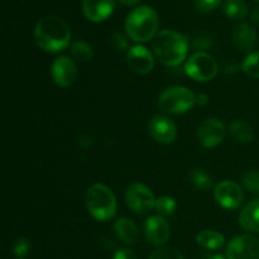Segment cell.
Segmentation results:
<instances>
[{"label": "cell", "instance_id": "7", "mask_svg": "<svg viewBox=\"0 0 259 259\" xmlns=\"http://www.w3.org/2000/svg\"><path fill=\"white\" fill-rule=\"evenodd\" d=\"M125 202L132 211L143 215L154 209L156 199L146 185L132 184L125 191Z\"/></svg>", "mask_w": 259, "mask_h": 259}, {"label": "cell", "instance_id": "3", "mask_svg": "<svg viewBox=\"0 0 259 259\" xmlns=\"http://www.w3.org/2000/svg\"><path fill=\"white\" fill-rule=\"evenodd\" d=\"M159 18L156 10L148 5H141L132 10L125 19V30L136 42H148L158 33Z\"/></svg>", "mask_w": 259, "mask_h": 259}, {"label": "cell", "instance_id": "27", "mask_svg": "<svg viewBox=\"0 0 259 259\" xmlns=\"http://www.w3.org/2000/svg\"><path fill=\"white\" fill-rule=\"evenodd\" d=\"M148 259H184V255L175 248L163 247L154 250Z\"/></svg>", "mask_w": 259, "mask_h": 259}, {"label": "cell", "instance_id": "10", "mask_svg": "<svg viewBox=\"0 0 259 259\" xmlns=\"http://www.w3.org/2000/svg\"><path fill=\"white\" fill-rule=\"evenodd\" d=\"M51 76L53 82L60 88H68L72 85L77 77V67L73 60L67 56L56 58L51 65Z\"/></svg>", "mask_w": 259, "mask_h": 259}, {"label": "cell", "instance_id": "23", "mask_svg": "<svg viewBox=\"0 0 259 259\" xmlns=\"http://www.w3.org/2000/svg\"><path fill=\"white\" fill-rule=\"evenodd\" d=\"M157 214L162 218L172 217L177 209V205L175 199L169 196H161L156 199V205H154Z\"/></svg>", "mask_w": 259, "mask_h": 259}, {"label": "cell", "instance_id": "30", "mask_svg": "<svg viewBox=\"0 0 259 259\" xmlns=\"http://www.w3.org/2000/svg\"><path fill=\"white\" fill-rule=\"evenodd\" d=\"M111 45H113L114 48H115L116 51H119V52L129 50L128 38L124 34H121V33H114L113 37H111Z\"/></svg>", "mask_w": 259, "mask_h": 259}, {"label": "cell", "instance_id": "5", "mask_svg": "<svg viewBox=\"0 0 259 259\" xmlns=\"http://www.w3.org/2000/svg\"><path fill=\"white\" fill-rule=\"evenodd\" d=\"M196 104V95L190 89L175 86L167 89L158 99V108L168 114H184Z\"/></svg>", "mask_w": 259, "mask_h": 259}, {"label": "cell", "instance_id": "26", "mask_svg": "<svg viewBox=\"0 0 259 259\" xmlns=\"http://www.w3.org/2000/svg\"><path fill=\"white\" fill-rule=\"evenodd\" d=\"M30 252V242L28 238L20 237L13 244V253L17 258L24 259L28 257Z\"/></svg>", "mask_w": 259, "mask_h": 259}, {"label": "cell", "instance_id": "19", "mask_svg": "<svg viewBox=\"0 0 259 259\" xmlns=\"http://www.w3.org/2000/svg\"><path fill=\"white\" fill-rule=\"evenodd\" d=\"M196 242L200 247L209 250H218L223 248L225 243L224 235L215 230H204L200 232L196 237Z\"/></svg>", "mask_w": 259, "mask_h": 259}, {"label": "cell", "instance_id": "33", "mask_svg": "<svg viewBox=\"0 0 259 259\" xmlns=\"http://www.w3.org/2000/svg\"><path fill=\"white\" fill-rule=\"evenodd\" d=\"M210 43L206 42V39L205 38H199V39H196V42H195V47L199 48V50H205V48H209Z\"/></svg>", "mask_w": 259, "mask_h": 259}, {"label": "cell", "instance_id": "14", "mask_svg": "<svg viewBox=\"0 0 259 259\" xmlns=\"http://www.w3.org/2000/svg\"><path fill=\"white\" fill-rule=\"evenodd\" d=\"M149 134L156 142L162 144H169L176 139V124L169 118L163 115H156L149 121Z\"/></svg>", "mask_w": 259, "mask_h": 259}, {"label": "cell", "instance_id": "11", "mask_svg": "<svg viewBox=\"0 0 259 259\" xmlns=\"http://www.w3.org/2000/svg\"><path fill=\"white\" fill-rule=\"evenodd\" d=\"M144 235L149 244L154 247H161L169 239L171 227L164 218L159 215L151 217L144 224Z\"/></svg>", "mask_w": 259, "mask_h": 259}, {"label": "cell", "instance_id": "21", "mask_svg": "<svg viewBox=\"0 0 259 259\" xmlns=\"http://www.w3.org/2000/svg\"><path fill=\"white\" fill-rule=\"evenodd\" d=\"M223 12L233 20H242L247 17L248 7L244 0H225Z\"/></svg>", "mask_w": 259, "mask_h": 259}, {"label": "cell", "instance_id": "29", "mask_svg": "<svg viewBox=\"0 0 259 259\" xmlns=\"http://www.w3.org/2000/svg\"><path fill=\"white\" fill-rule=\"evenodd\" d=\"M223 0H194V5L197 12L209 13L214 10Z\"/></svg>", "mask_w": 259, "mask_h": 259}, {"label": "cell", "instance_id": "1", "mask_svg": "<svg viewBox=\"0 0 259 259\" xmlns=\"http://www.w3.org/2000/svg\"><path fill=\"white\" fill-rule=\"evenodd\" d=\"M34 39L45 52H61L70 45V25L58 15H46L35 24Z\"/></svg>", "mask_w": 259, "mask_h": 259}, {"label": "cell", "instance_id": "36", "mask_svg": "<svg viewBox=\"0 0 259 259\" xmlns=\"http://www.w3.org/2000/svg\"><path fill=\"white\" fill-rule=\"evenodd\" d=\"M257 194H259V189H258V192H257Z\"/></svg>", "mask_w": 259, "mask_h": 259}, {"label": "cell", "instance_id": "17", "mask_svg": "<svg viewBox=\"0 0 259 259\" xmlns=\"http://www.w3.org/2000/svg\"><path fill=\"white\" fill-rule=\"evenodd\" d=\"M239 224L247 232L259 233V199L243 207L239 214Z\"/></svg>", "mask_w": 259, "mask_h": 259}, {"label": "cell", "instance_id": "20", "mask_svg": "<svg viewBox=\"0 0 259 259\" xmlns=\"http://www.w3.org/2000/svg\"><path fill=\"white\" fill-rule=\"evenodd\" d=\"M229 134L235 142L238 143H250L254 138L253 129L250 128L249 124L242 120H234L229 125Z\"/></svg>", "mask_w": 259, "mask_h": 259}, {"label": "cell", "instance_id": "22", "mask_svg": "<svg viewBox=\"0 0 259 259\" xmlns=\"http://www.w3.org/2000/svg\"><path fill=\"white\" fill-rule=\"evenodd\" d=\"M71 55L78 62H90L94 57L93 47L85 40H76L71 45Z\"/></svg>", "mask_w": 259, "mask_h": 259}, {"label": "cell", "instance_id": "6", "mask_svg": "<svg viewBox=\"0 0 259 259\" xmlns=\"http://www.w3.org/2000/svg\"><path fill=\"white\" fill-rule=\"evenodd\" d=\"M185 72L199 82H207L218 73V63L212 56L206 52L194 53L185 63Z\"/></svg>", "mask_w": 259, "mask_h": 259}, {"label": "cell", "instance_id": "15", "mask_svg": "<svg viewBox=\"0 0 259 259\" xmlns=\"http://www.w3.org/2000/svg\"><path fill=\"white\" fill-rule=\"evenodd\" d=\"M114 8L115 0H83L82 3L83 15L94 23L108 19L114 12Z\"/></svg>", "mask_w": 259, "mask_h": 259}, {"label": "cell", "instance_id": "37", "mask_svg": "<svg viewBox=\"0 0 259 259\" xmlns=\"http://www.w3.org/2000/svg\"><path fill=\"white\" fill-rule=\"evenodd\" d=\"M257 2H259V0H257Z\"/></svg>", "mask_w": 259, "mask_h": 259}, {"label": "cell", "instance_id": "8", "mask_svg": "<svg viewBox=\"0 0 259 259\" xmlns=\"http://www.w3.org/2000/svg\"><path fill=\"white\" fill-rule=\"evenodd\" d=\"M228 259H259V239L250 234L238 235L227 247Z\"/></svg>", "mask_w": 259, "mask_h": 259}, {"label": "cell", "instance_id": "16", "mask_svg": "<svg viewBox=\"0 0 259 259\" xmlns=\"http://www.w3.org/2000/svg\"><path fill=\"white\" fill-rule=\"evenodd\" d=\"M257 32L248 23H242L237 25L232 33L233 45L239 52H250L257 45Z\"/></svg>", "mask_w": 259, "mask_h": 259}, {"label": "cell", "instance_id": "9", "mask_svg": "<svg viewBox=\"0 0 259 259\" xmlns=\"http://www.w3.org/2000/svg\"><path fill=\"white\" fill-rule=\"evenodd\" d=\"M214 196L220 206L229 210L239 207L244 200L242 187L229 180H225L215 186Z\"/></svg>", "mask_w": 259, "mask_h": 259}, {"label": "cell", "instance_id": "24", "mask_svg": "<svg viewBox=\"0 0 259 259\" xmlns=\"http://www.w3.org/2000/svg\"><path fill=\"white\" fill-rule=\"evenodd\" d=\"M243 72L252 78H259V51L245 57L242 65Z\"/></svg>", "mask_w": 259, "mask_h": 259}, {"label": "cell", "instance_id": "34", "mask_svg": "<svg viewBox=\"0 0 259 259\" xmlns=\"http://www.w3.org/2000/svg\"><path fill=\"white\" fill-rule=\"evenodd\" d=\"M118 2L121 3V4H124V5H136V4H138L141 0H118Z\"/></svg>", "mask_w": 259, "mask_h": 259}, {"label": "cell", "instance_id": "12", "mask_svg": "<svg viewBox=\"0 0 259 259\" xmlns=\"http://www.w3.org/2000/svg\"><path fill=\"white\" fill-rule=\"evenodd\" d=\"M225 137V125L219 119H207L200 125L197 138L205 148H212L223 142Z\"/></svg>", "mask_w": 259, "mask_h": 259}, {"label": "cell", "instance_id": "18", "mask_svg": "<svg viewBox=\"0 0 259 259\" xmlns=\"http://www.w3.org/2000/svg\"><path fill=\"white\" fill-rule=\"evenodd\" d=\"M114 232L116 237L125 244H136L139 240V229L137 225L126 218H120L114 224Z\"/></svg>", "mask_w": 259, "mask_h": 259}, {"label": "cell", "instance_id": "28", "mask_svg": "<svg viewBox=\"0 0 259 259\" xmlns=\"http://www.w3.org/2000/svg\"><path fill=\"white\" fill-rule=\"evenodd\" d=\"M245 189L249 190L250 192H258L259 189V172L255 169H250L243 177Z\"/></svg>", "mask_w": 259, "mask_h": 259}, {"label": "cell", "instance_id": "4", "mask_svg": "<svg viewBox=\"0 0 259 259\" xmlns=\"http://www.w3.org/2000/svg\"><path fill=\"white\" fill-rule=\"evenodd\" d=\"M85 204L94 219L106 222L114 218L116 212V199L108 186L95 184L86 191Z\"/></svg>", "mask_w": 259, "mask_h": 259}, {"label": "cell", "instance_id": "25", "mask_svg": "<svg viewBox=\"0 0 259 259\" xmlns=\"http://www.w3.org/2000/svg\"><path fill=\"white\" fill-rule=\"evenodd\" d=\"M191 182L200 190H210L212 186V180L210 175L204 169L196 168L190 174Z\"/></svg>", "mask_w": 259, "mask_h": 259}, {"label": "cell", "instance_id": "13", "mask_svg": "<svg viewBox=\"0 0 259 259\" xmlns=\"http://www.w3.org/2000/svg\"><path fill=\"white\" fill-rule=\"evenodd\" d=\"M126 62L133 72L147 75L154 66V56L144 46H134L126 53Z\"/></svg>", "mask_w": 259, "mask_h": 259}, {"label": "cell", "instance_id": "31", "mask_svg": "<svg viewBox=\"0 0 259 259\" xmlns=\"http://www.w3.org/2000/svg\"><path fill=\"white\" fill-rule=\"evenodd\" d=\"M113 259H137L134 252H132L128 248H120L114 253Z\"/></svg>", "mask_w": 259, "mask_h": 259}, {"label": "cell", "instance_id": "2", "mask_svg": "<svg viewBox=\"0 0 259 259\" xmlns=\"http://www.w3.org/2000/svg\"><path fill=\"white\" fill-rule=\"evenodd\" d=\"M154 57L167 67L179 66L186 60L189 42L184 34L175 30H159L152 40Z\"/></svg>", "mask_w": 259, "mask_h": 259}, {"label": "cell", "instance_id": "35", "mask_svg": "<svg viewBox=\"0 0 259 259\" xmlns=\"http://www.w3.org/2000/svg\"><path fill=\"white\" fill-rule=\"evenodd\" d=\"M210 259H228V258L224 257V255H222V254H217V255H212Z\"/></svg>", "mask_w": 259, "mask_h": 259}, {"label": "cell", "instance_id": "32", "mask_svg": "<svg viewBox=\"0 0 259 259\" xmlns=\"http://www.w3.org/2000/svg\"><path fill=\"white\" fill-rule=\"evenodd\" d=\"M209 103V96L206 95V94H199V95L196 96V104L200 106H204L206 105V104Z\"/></svg>", "mask_w": 259, "mask_h": 259}]
</instances>
